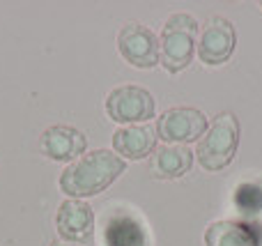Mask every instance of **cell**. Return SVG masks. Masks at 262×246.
<instances>
[{
  "instance_id": "obj_9",
  "label": "cell",
  "mask_w": 262,
  "mask_h": 246,
  "mask_svg": "<svg viewBox=\"0 0 262 246\" xmlns=\"http://www.w3.org/2000/svg\"><path fill=\"white\" fill-rule=\"evenodd\" d=\"M104 246H149L145 223L127 207H115L101 221Z\"/></svg>"
},
{
  "instance_id": "obj_14",
  "label": "cell",
  "mask_w": 262,
  "mask_h": 246,
  "mask_svg": "<svg viewBox=\"0 0 262 246\" xmlns=\"http://www.w3.org/2000/svg\"><path fill=\"white\" fill-rule=\"evenodd\" d=\"M235 205L242 214L253 216L262 212V187L253 182H244L235 191Z\"/></svg>"
},
{
  "instance_id": "obj_8",
  "label": "cell",
  "mask_w": 262,
  "mask_h": 246,
  "mask_svg": "<svg viewBox=\"0 0 262 246\" xmlns=\"http://www.w3.org/2000/svg\"><path fill=\"white\" fill-rule=\"evenodd\" d=\"M55 228L62 242L69 244H92L95 239V210L85 200H67L60 203L55 214Z\"/></svg>"
},
{
  "instance_id": "obj_16",
  "label": "cell",
  "mask_w": 262,
  "mask_h": 246,
  "mask_svg": "<svg viewBox=\"0 0 262 246\" xmlns=\"http://www.w3.org/2000/svg\"><path fill=\"white\" fill-rule=\"evenodd\" d=\"M260 7H262V3H260Z\"/></svg>"
},
{
  "instance_id": "obj_2",
  "label": "cell",
  "mask_w": 262,
  "mask_h": 246,
  "mask_svg": "<svg viewBox=\"0 0 262 246\" xmlns=\"http://www.w3.org/2000/svg\"><path fill=\"white\" fill-rule=\"evenodd\" d=\"M198 46V21L186 12L166 18L159 37V62L168 74H180L193 62Z\"/></svg>"
},
{
  "instance_id": "obj_6",
  "label": "cell",
  "mask_w": 262,
  "mask_h": 246,
  "mask_svg": "<svg viewBox=\"0 0 262 246\" xmlns=\"http://www.w3.org/2000/svg\"><path fill=\"white\" fill-rule=\"evenodd\" d=\"M235 46H237L235 26L226 16H209L200 26L195 53H198L200 62H205L207 67H219V64L228 62L230 55L235 53Z\"/></svg>"
},
{
  "instance_id": "obj_12",
  "label": "cell",
  "mask_w": 262,
  "mask_h": 246,
  "mask_svg": "<svg viewBox=\"0 0 262 246\" xmlns=\"http://www.w3.org/2000/svg\"><path fill=\"white\" fill-rule=\"evenodd\" d=\"M157 150V131L147 124L120 127L113 133V152L124 161H140Z\"/></svg>"
},
{
  "instance_id": "obj_5",
  "label": "cell",
  "mask_w": 262,
  "mask_h": 246,
  "mask_svg": "<svg viewBox=\"0 0 262 246\" xmlns=\"http://www.w3.org/2000/svg\"><path fill=\"white\" fill-rule=\"evenodd\" d=\"M209 122L207 115L191 106H175L163 110L157 118V138H161L166 145H189L205 136Z\"/></svg>"
},
{
  "instance_id": "obj_15",
  "label": "cell",
  "mask_w": 262,
  "mask_h": 246,
  "mask_svg": "<svg viewBox=\"0 0 262 246\" xmlns=\"http://www.w3.org/2000/svg\"><path fill=\"white\" fill-rule=\"evenodd\" d=\"M49 246H81V244H69V242H62V239H55V242H51Z\"/></svg>"
},
{
  "instance_id": "obj_4",
  "label": "cell",
  "mask_w": 262,
  "mask_h": 246,
  "mask_svg": "<svg viewBox=\"0 0 262 246\" xmlns=\"http://www.w3.org/2000/svg\"><path fill=\"white\" fill-rule=\"evenodd\" d=\"M154 113L157 101L152 92L140 85H118L106 97V115L124 127L147 122L154 118Z\"/></svg>"
},
{
  "instance_id": "obj_13",
  "label": "cell",
  "mask_w": 262,
  "mask_h": 246,
  "mask_svg": "<svg viewBox=\"0 0 262 246\" xmlns=\"http://www.w3.org/2000/svg\"><path fill=\"white\" fill-rule=\"evenodd\" d=\"M193 159L186 145H161L149 156V173L157 180H180L191 170Z\"/></svg>"
},
{
  "instance_id": "obj_11",
  "label": "cell",
  "mask_w": 262,
  "mask_h": 246,
  "mask_svg": "<svg viewBox=\"0 0 262 246\" xmlns=\"http://www.w3.org/2000/svg\"><path fill=\"white\" fill-rule=\"evenodd\" d=\"M205 246H262V226L249 221H212L205 230Z\"/></svg>"
},
{
  "instance_id": "obj_7",
  "label": "cell",
  "mask_w": 262,
  "mask_h": 246,
  "mask_svg": "<svg viewBox=\"0 0 262 246\" xmlns=\"http://www.w3.org/2000/svg\"><path fill=\"white\" fill-rule=\"evenodd\" d=\"M118 51L131 67L152 69L159 64V37L138 21H129L120 28Z\"/></svg>"
},
{
  "instance_id": "obj_3",
  "label": "cell",
  "mask_w": 262,
  "mask_h": 246,
  "mask_svg": "<svg viewBox=\"0 0 262 246\" xmlns=\"http://www.w3.org/2000/svg\"><path fill=\"white\" fill-rule=\"evenodd\" d=\"M239 147V120L232 113H221L209 122L205 136L198 141V164L209 173H219L232 164Z\"/></svg>"
},
{
  "instance_id": "obj_1",
  "label": "cell",
  "mask_w": 262,
  "mask_h": 246,
  "mask_svg": "<svg viewBox=\"0 0 262 246\" xmlns=\"http://www.w3.org/2000/svg\"><path fill=\"white\" fill-rule=\"evenodd\" d=\"M124 170L127 161L120 159L113 150H92L62 170L58 187L64 196L83 200L106 191Z\"/></svg>"
},
{
  "instance_id": "obj_10",
  "label": "cell",
  "mask_w": 262,
  "mask_h": 246,
  "mask_svg": "<svg viewBox=\"0 0 262 246\" xmlns=\"http://www.w3.org/2000/svg\"><path fill=\"white\" fill-rule=\"evenodd\" d=\"M88 150V138L81 129L69 124H51L41 133V152L58 164H74Z\"/></svg>"
}]
</instances>
